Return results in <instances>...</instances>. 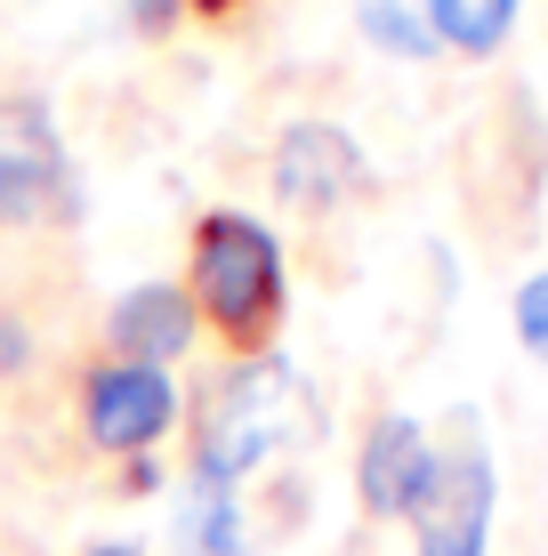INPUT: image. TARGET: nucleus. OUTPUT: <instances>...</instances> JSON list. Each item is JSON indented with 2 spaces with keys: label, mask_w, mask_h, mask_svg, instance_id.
Instances as JSON below:
<instances>
[{
  "label": "nucleus",
  "mask_w": 548,
  "mask_h": 556,
  "mask_svg": "<svg viewBox=\"0 0 548 556\" xmlns=\"http://www.w3.org/2000/svg\"><path fill=\"white\" fill-rule=\"evenodd\" d=\"M186 299L211 323L234 355H275L282 306H291V282H282V242L251 210H202L194 242H186Z\"/></svg>",
  "instance_id": "obj_1"
},
{
  "label": "nucleus",
  "mask_w": 548,
  "mask_h": 556,
  "mask_svg": "<svg viewBox=\"0 0 548 556\" xmlns=\"http://www.w3.org/2000/svg\"><path fill=\"white\" fill-rule=\"evenodd\" d=\"M282 428V363L275 355H242L194 404V476L202 484H234L267 459Z\"/></svg>",
  "instance_id": "obj_2"
},
{
  "label": "nucleus",
  "mask_w": 548,
  "mask_h": 556,
  "mask_svg": "<svg viewBox=\"0 0 548 556\" xmlns=\"http://www.w3.org/2000/svg\"><path fill=\"white\" fill-rule=\"evenodd\" d=\"M81 210L73 153L41 98H0V226H65Z\"/></svg>",
  "instance_id": "obj_3"
},
{
  "label": "nucleus",
  "mask_w": 548,
  "mask_h": 556,
  "mask_svg": "<svg viewBox=\"0 0 548 556\" xmlns=\"http://www.w3.org/2000/svg\"><path fill=\"white\" fill-rule=\"evenodd\" d=\"M178 419V388L169 371H145V363H89L81 379V435L113 459H145Z\"/></svg>",
  "instance_id": "obj_4"
},
{
  "label": "nucleus",
  "mask_w": 548,
  "mask_h": 556,
  "mask_svg": "<svg viewBox=\"0 0 548 556\" xmlns=\"http://www.w3.org/2000/svg\"><path fill=\"white\" fill-rule=\"evenodd\" d=\"M420 556H484L493 541V452L476 428H460V444L436 452V484L420 501Z\"/></svg>",
  "instance_id": "obj_5"
},
{
  "label": "nucleus",
  "mask_w": 548,
  "mask_h": 556,
  "mask_svg": "<svg viewBox=\"0 0 548 556\" xmlns=\"http://www.w3.org/2000/svg\"><path fill=\"white\" fill-rule=\"evenodd\" d=\"M428 484H436V444H428V428L404 419V412L371 419L364 452H355V492H364V508L371 516H420Z\"/></svg>",
  "instance_id": "obj_6"
},
{
  "label": "nucleus",
  "mask_w": 548,
  "mask_h": 556,
  "mask_svg": "<svg viewBox=\"0 0 548 556\" xmlns=\"http://www.w3.org/2000/svg\"><path fill=\"white\" fill-rule=\"evenodd\" d=\"M364 186V153H355L347 129L331 122H291L275 138V194L298 210H331Z\"/></svg>",
  "instance_id": "obj_7"
},
{
  "label": "nucleus",
  "mask_w": 548,
  "mask_h": 556,
  "mask_svg": "<svg viewBox=\"0 0 548 556\" xmlns=\"http://www.w3.org/2000/svg\"><path fill=\"white\" fill-rule=\"evenodd\" d=\"M194 299H186V282H138V291L113 299L105 315V348L113 363H145V371H169V355L194 348Z\"/></svg>",
  "instance_id": "obj_8"
},
{
  "label": "nucleus",
  "mask_w": 548,
  "mask_h": 556,
  "mask_svg": "<svg viewBox=\"0 0 548 556\" xmlns=\"http://www.w3.org/2000/svg\"><path fill=\"white\" fill-rule=\"evenodd\" d=\"M517 25V0H428V41L460 56H493Z\"/></svg>",
  "instance_id": "obj_9"
},
{
  "label": "nucleus",
  "mask_w": 548,
  "mask_h": 556,
  "mask_svg": "<svg viewBox=\"0 0 548 556\" xmlns=\"http://www.w3.org/2000/svg\"><path fill=\"white\" fill-rule=\"evenodd\" d=\"M186 532H194V556H234V484H202L194 476Z\"/></svg>",
  "instance_id": "obj_10"
},
{
  "label": "nucleus",
  "mask_w": 548,
  "mask_h": 556,
  "mask_svg": "<svg viewBox=\"0 0 548 556\" xmlns=\"http://www.w3.org/2000/svg\"><path fill=\"white\" fill-rule=\"evenodd\" d=\"M364 25H371V41H380V49H404V56H428V49H436V41L420 33V16L387 9V0H364Z\"/></svg>",
  "instance_id": "obj_11"
},
{
  "label": "nucleus",
  "mask_w": 548,
  "mask_h": 556,
  "mask_svg": "<svg viewBox=\"0 0 548 556\" xmlns=\"http://www.w3.org/2000/svg\"><path fill=\"white\" fill-rule=\"evenodd\" d=\"M517 339H524V348H533V355L548 363V266H540V275L517 291Z\"/></svg>",
  "instance_id": "obj_12"
},
{
  "label": "nucleus",
  "mask_w": 548,
  "mask_h": 556,
  "mask_svg": "<svg viewBox=\"0 0 548 556\" xmlns=\"http://www.w3.org/2000/svg\"><path fill=\"white\" fill-rule=\"evenodd\" d=\"M129 9H138V25H145V33H162V25H169V9H178V0H129Z\"/></svg>",
  "instance_id": "obj_13"
},
{
  "label": "nucleus",
  "mask_w": 548,
  "mask_h": 556,
  "mask_svg": "<svg viewBox=\"0 0 548 556\" xmlns=\"http://www.w3.org/2000/svg\"><path fill=\"white\" fill-rule=\"evenodd\" d=\"M89 556H145V548H129V541H98Z\"/></svg>",
  "instance_id": "obj_14"
},
{
  "label": "nucleus",
  "mask_w": 548,
  "mask_h": 556,
  "mask_svg": "<svg viewBox=\"0 0 548 556\" xmlns=\"http://www.w3.org/2000/svg\"><path fill=\"white\" fill-rule=\"evenodd\" d=\"M186 9H202V16H226V9H234V0H186Z\"/></svg>",
  "instance_id": "obj_15"
}]
</instances>
